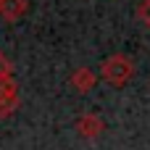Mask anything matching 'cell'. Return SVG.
Returning <instances> with one entry per match:
<instances>
[{
	"label": "cell",
	"mask_w": 150,
	"mask_h": 150,
	"mask_svg": "<svg viewBox=\"0 0 150 150\" xmlns=\"http://www.w3.org/2000/svg\"><path fill=\"white\" fill-rule=\"evenodd\" d=\"M132 76H134V63H132V58H127L124 53L108 55V58L100 63V79L108 82L111 87H124Z\"/></svg>",
	"instance_id": "1"
},
{
	"label": "cell",
	"mask_w": 150,
	"mask_h": 150,
	"mask_svg": "<svg viewBox=\"0 0 150 150\" xmlns=\"http://www.w3.org/2000/svg\"><path fill=\"white\" fill-rule=\"evenodd\" d=\"M18 103H21V98H18L16 79L13 76L0 79V119H8L11 113H16L18 111Z\"/></svg>",
	"instance_id": "2"
},
{
	"label": "cell",
	"mask_w": 150,
	"mask_h": 150,
	"mask_svg": "<svg viewBox=\"0 0 150 150\" xmlns=\"http://www.w3.org/2000/svg\"><path fill=\"white\" fill-rule=\"evenodd\" d=\"M103 129H105V124H103V119L95 116V113H82V116L76 119V132H79L84 140H98V137L103 134Z\"/></svg>",
	"instance_id": "3"
},
{
	"label": "cell",
	"mask_w": 150,
	"mask_h": 150,
	"mask_svg": "<svg viewBox=\"0 0 150 150\" xmlns=\"http://www.w3.org/2000/svg\"><path fill=\"white\" fill-rule=\"evenodd\" d=\"M69 82H71V87L76 92H90L95 87V82H98V74L92 69H87V66H79V69L71 71V79Z\"/></svg>",
	"instance_id": "4"
},
{
	"label": "cell",
	"mask_w": 150,
	"mask_h": 150,
	"mask_svg": "<svg viewBox=\"0 0 150 150\" xmlns=\"http://www.w3.org/2000/svg\"><path fill=\"white\" fill-rule=\"evenodd\" d=\"M29 3L26 0H0V16L3 21H18L26 13Z\"/></svg>",
	"instance_id": "5"
},
{
	"label": "cell",
	"mask_w": 150,
	"mask_h": 150,
	"mask_svg": "<svg viewBox=\"0 0 150 150\" xmlns=\"http://www.w3.org/2000/svg\"><path fill=\"white\" fill-rule=\"evenodd\" d=\"M137 18L150 29V0H142V3L137 5Z\"/></svg>",
	"instance_id": "6"
},
{
	"label": "cell",
	"mask_w": 150,
	"mask_h": 150,
	"mask_svg": "<svg viewBox=\"0 0 150 150\" xmlns=\"http://www.w3.org/2000/svg\"><path fill=\"white\" fill-rule=\"evenodd\" d=\"M13 74V63L8 61V55L0 50V79H5V76H11Z\"/></svg>",
	"instance_id": "7"
}]
</instances>
